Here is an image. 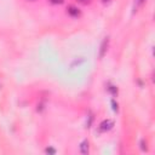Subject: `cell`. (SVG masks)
Segmentation results:
<instances>
[{
	"label": "cell",
	"mask_w": 155,
	"mask_h": 155,
	"mask_svg": "<svg viewBox=\"0 0 155 155\" xmlns=\"http://www.w3.org/2000/svg\"><path fill=\"white\" fill-rule=\"evenodd\" d=\"M67 12H68V15H69V16H71V17H78V16L80 15V10H79L76 6H74V5L68 6Z\"/></svg>",
	"instance_id": "1"
},
{
	"label": "cell",
	"mask_w": 155,
	"mask_h": 155,
	"mask_svg": "<svg viewBox=\"0 0 155 155\" xmlns=\"http://www.w3.org/2000/svg\"><path fill=\"white\" fill-rule=\"evenodd\" d=\"M111 126H113V122H111L110 120H107V121H103V122L101 124V128H102L103 131H107V130H110V128H111Z\"/></svg>",
	"instance_id": "2"
},
{
	"label": "cell",
	"mask_w": 155,
	"mask_h": 155,
	"mask_svg": "<svg viewBox=\"0 0 155 155\" xmlns=\"http://www.w3.org/2000/svg\"><path fill=\"white\" fill-rule=\"evenodd\" d=\"M52 4H62L63 2V0H50Z\"/></svg>",
	"instance_id": "3"
},
{
	"label": "cell",
	"mask_w": 155,
	"mask_h": 155,
	"mask_svg": "<svg viewBox=\"0 0 155 155\" xmlns=\"http://www.w3.org/2000/svg\"><path fill=\"white\" fill-rule=\"evenodd\" d=\"M79 2H81V4H88L90 2V0H78Z\"/></svg>",
	"instance_id": "4"
},
{
	"label": "cell",
	"mask_w": 155,
	"mask_h": 155,
	"mask_svg": "<svg viewBox=\"0 0 155 155\" xmlns=\"http://www.w3.org/2000/svg\"><path fill=\"white\" fill-rule=\"evenodd\" d=\"M144 2V0H136V4L137 5H140V4H143Z\"/></svg>",
	"instance_id": "5"
}]
</instances>
